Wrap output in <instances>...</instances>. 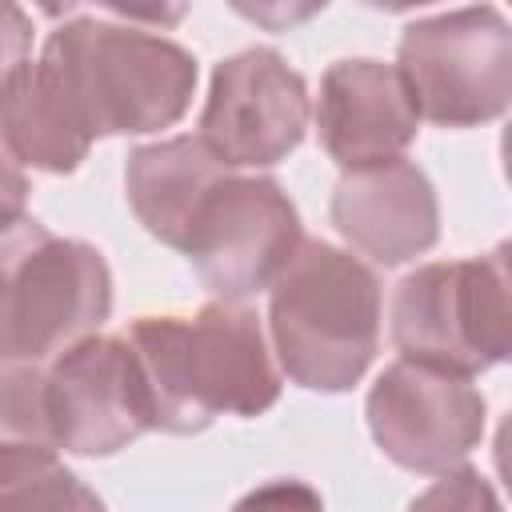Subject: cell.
Returning <instances> with one entry per match:
<instances>
[{
	"mask_svg": "<svg viewBox=\"0 0 512 512\" xmlns=\"http://www.w3.org/2000/svg\"><path fill=\"white\" fill-rule=\"evenodd\" d=\"M152 428L200 432L216 412L256 416L276 392L260 320L236 304H208L196 316H140L128 328Z\"/></svg>",
	"mask_w": 512,
	"mask_h": 512,
	"instance_id": "cell-1",
	"label": "cell"
},
{
	"mask_svg": "<svg viewBox=\"0 0 512 512\" xmlns=\"http://www.w3.org/2000/svg\"><path fill=\"white\" fill-rule=\"evenodd\" d=\"M40 64L56 76L88 136L164 128L188 108L196 84V60L180 44L104 20L56 28Z\"/></svg>",
	"mask_w": 512,
	"mask_h": 512,
	"instance_id": "cell-2",
	"label": "cell"
},
{
	"mask_svg": "<svg viewBox=\"0 0 512 512\" xmlns=\"http://www.w3.org/2000/svg\"><path fill=\"white\" fill-rule=\"evenodd\" d=\"M380 288L348 252L308 240L272 284V340L284 372L320 392L356 384L376 352Z\"/></svg>",
	"mask_w": 512,
	"mask_h": 512,
	"instance_id": "cell-3",
	"label": "cell"
},
{
	"mask_svg": "<svg viewBox=\"0 0 512 512\" xmlns=\"http://www.w3.org/2000/svg\"><path fill=\"white\" fill-rule=\"evenodd\" d=\"M112 308L108 264L80 240H60L36 220L4 224L0 352L4 364H40L88 340Z\"/></svg>",
	"mask_w": 512,
	"mask_h": 512,
	"instance_id": "cell-4",
	"label": "cell"
},
{
	"mask_svg": "<svg viewBox=\"0 0 512 512\" xmlns=\"http://www.w3.org/2000/svg\"><path fill=\"white\" fill-rule=\"evenodd\" d=\"M400 76L420 116L464 128L512 104V28L496 8H460L412 24L400 40Z\"/></svg>",
	"mask_w": 512,
	"mask_h": 512,
	"instance_id": "cell-5",
	"label": "cell"
},
{
	"mask_svg": "<svg viewBox=\"0 0 512 512\" xmlns=\"http://www.w3.org/2000/svg\"><path fill=\"white\" fill-rule=\"evenodd\" d=\"M144 428H152V412L128 340L88 336L40 368L44 448L108 456Z\"/></svg>",
	"mask_w": 512,
	"mask_h": 512,
	"instance_id": "cell-6",
	"label": "cell"
},
{
	"mask_svg": "<svg viewBox=\"0 0 512 512\" xmlns=\"http://www.w3.org/2000/svg\"><path fill=\"white\" fill-rule=\"evenodd\" d=\"M184 252L216 296L240 300L284 276L300 252V220L272 180L228 176L200 208Z\"/></svg>",
	"mask_w": 512,
	"mask_h": 512,
	"instance_id": "cell-7",
	"label": "cell"
},
{
	"mask_svg": "<svg viewBox=\"0 0 512 512\" xmlns=\"http://www.w3.org/2000/svg\"><path fill=\"white\" fill-rule=\"evenodd\" d=\"M368 424L396 464L412 472H448L484 432V396L468 376L400 360L372 384Z\"/></svg>",
	"mask_w": 512,
	"mask_h": 512,
	"instance_id": "cell-8",
	"label": "cell"
},
{
	"mask_svg": "<svg viewBox=\"0 0 512 512\" xmlns=\"http://www.w3.org/2000/svg\"><path fill=\"white\" fill-rule=\"evenodd\" d=\"M308 124L304 80L268 48H252L216 68L200 116V144L228 164H276Z\"/></svg>",
	"mask_w": 512,
	"mask_h": 512,
	"instance_id": "cell-9",
	"label": "cell"
},
{
	"mask_svg": "<svg viewBox=\"0 0 512 512\" xmlns=\"http://www.w3.org/2000/svg\"><path fill=\"white\" fill-rule=\"evenodd\" d=\"M420 108L400 68L376 60H340L320 84L316 124L328 156L348 172L400 160L416 136Z\"/></svg>",
	"mask_w": 512,
	"mask_h": 512,
	"instance_id": "cell-10",
	"label": "cell"
},
{
	"mask_svg": "<svg viewBox=\"0 0 512 512\" xmlns=\"http://www.w3.org/2000/svg\"><path fill=\"white\" fill-rule=\"evenodd\" d=\"M332 220L364 256L400 264L436 240V196L416 164L392 160L348 172L336 184Z\"/></svg>",
	"mask_w": 512,
	"mask_h": 512,
	"instance_id": "cell-11",
	"label": "cell"
},
{
	"mask_svg": "<svg viewBox=\"0 0 512 512\" xmlns=\"http://www.w3.org/2000/svg\"><path fill=\"white\" fill-rule=\"evenodd\" d=\"M392 340L412 364L452 376L480 372V360L468 340L464 260L424 264L400 280L392 300Z\"/></svg>",
	"mask_w": 512,
	"mask_h": 512,
	"instance_id": "cell-12",
	"label": "cell"
},
{
	"mask_svg": "<svg viewBox=\"0 0 512 512\" xmlns=\"http://www.w3.org/2000/svg\"><path fill=\"white\" fill-rule=\"evenodd\" d=\"M224 180V164L192 136L140 148L128 160V200L140 224L172 248L188 244L200 208Z\"/></svg>",
	"mask_w": 512,
	"mask_h": 512,
	"instance_id": "cell-13",
	"label": "cell"
},
{
	"mask_svg": "<svg viewBox=\"0 0 512 512\" xmlns=\"http://www.w3.org/2000/svg\"><path fill=\"white\" fill-rule=\"evenodd\" d=\"M88 144L92 136L40 60L4 72V148L12 160L40 172H72Z\"/></svg>",
	"mask_w": 512,
	"mask_h": 512,
	"instance_id": "cell-14",
	"label": "cell"
},
{
	"mask_svg": "<svg viewBox=\"0 0 512 512\" xmlns=\"http://www.w3.org/2000/svg\"><path fill=\"white\" fill-rule=\"evenodd\" d=\"M0 512H104V504L52 448L8 440L0 452Z\"/></svg>",
	"mask_w": 512,
	"mask_h": 512,
	"instance_id": "cell-15",
	"label": "cell"
},
{
	"mask_svg": "<svg viewBox=\"0 0 512 512\" xmlns=\"http://www.w3.org/2000/svg\"><path fill=\"white\" fill-rule=\"evenodd\" d=\"M464 312L480 368L512 360V240L480 260H464Z\"/></svg>",
	"mask_w": 512,
	"mask_h": 512,
	"instance_id": "cell-16",
	"label": "cell"
},
{
	"mask_svg": "<svg viewBox=\"0 0 512 512\" xmlns=\"http://www.w3.org/2000/svg\"><path fill=\"white\" fill-rule=\"evenodd\" d=\"M408 512H500V504L480 472L460 468L436 480L428 492H420Z\"/></svg>",
	"mask_w": 512,
	"mask_h": 512,
	"instance_id": "cell-17",
	"label": "cell"
},
{
	"mask_svg": "<svg viewBox=\"0 0 512 512\" xmlns=\"http://www.w3.org/2000/svg\"><path fill=\"white\" fill-rule=\"evenodd\" d=\"M232 512H324V504L300 480H272V484L248 492Z\"/></svg>",
	"mask_w": 512,
	"mask_h": 512,
	"instance_id": "cell-18",
	"label": "cell"
},
{
	"mask_svg": "<svg viewBox=\"0 0 512 512\" xmlns=\"http://www.w3.org/2000/svg\"><path fill=\"white\" fill-rule=\"evenodd\" d=\"M496 468H500V476L512 492V416L500 424V436H496Z\"/></svg>",
	"mask_w": 512,
	"mask_h": 512,
	"instance_id": "cell-19",
	"label": "cell"
},
{
	"mask_svg": "<svg viewBox=\"0 0 512 512\" xmlns=\"http://www.w3.org/2000/svg\"><path fill=\"white\" fill-rule=\"evenodd\" d=\"M504 172H508V180H512V124H508V132H504Z\"/></svg>",
	"mask_w": 512,
	"mask_h": 512,
	"instance_id": "cell-20",
	"label": "cell"
}]
</instances>
